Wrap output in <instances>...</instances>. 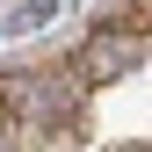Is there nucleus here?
<instances>
[{"instance_id": "1", "label": "nucleus", "mask_w": 152, "mask_h": 152, "mask_svg": "<svg viewBox=\"0 0 152 152\" xmlns=\"http://www.w3.org/2000/svg\"><path fill=\"white\" fill-rule=\"evenodd\" d=\"M138 65V29H94L80 44V58H72V72L80 80H116V72Z\"/></svg>"}]
</instances>
